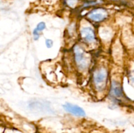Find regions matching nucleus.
Segmentation results:
<instances>
[{
	"label": "nucleus",
	"instance_id": "f257e3e1",
	"mask_svg": "<svg viewBox=\"0 0 134 133\" xmlns=\"http://www.w3.org/2000/svg\"><path fill=\"white\" fill-rule=\"evenodd\" d=\"M74 57L77 67L81 70H85L90 66V57L81 46L76 45L73 49Z\"/></svg>",
	"mask_w": 134,
	"mask_h": 133
},
{
	"label": "nucleus",
	"instance_id": "f03ea898",
	"mask_svg": "<svg viewBox=\"0 0 134 133\" xmlns=\"http://www.w3.org/2000/svg\"><path fill=\"white\" fill-rule=\"evenodd\" d=\"M93 80L96 88L99 91H103L107 86L108 72L104 67L99 68L94 72Z\"/></svg>",
	"mask_w": 134,
	"mask_h": 133
},
{
	"label": "nucleus",
	"instance_id": "7ed1b4c3",
	"mask_svg": "<svg viewBox=\"0 0 134 133\" xmlns=\"http://www.w3.org/2000/svg\"><path fill=\"white\" fill-rule=\"evenodd\" d=\"M108 16V13L103 8H96L88 14L87 18L95 23H99L104 21Z\"/></svg>",
	"mask_w": 134,
	"mask_h": 133
},
{
	"label": "nucleus",
	"instance_id": "20e7f679",
	"mask_svg": "<svg viewBox=\"0 0 134 133\" xmlns=\"http://www.w3.org/2000/svg\"><path fill=\"white\" fill-rule=\"evenodd\" d=\"M64 110L68 113L76 116V117H84L86 116V112L81 107L78 105L71 104V103H65L62 106Z\"/></svg>",
	"mask_w": 134,
	"mask_h": 133
},
{
	"label": "nucleus",
	"instance_id": "39448f33",
	"mask_svg": "<svg viewBox=\"0 0 134 133\" xmlns=\"http://www.w3.org/2000/svg\"><path fill=\"white\" fill-rule=\"evenodd\" d=\"M81 37L82 40L87 44L94 43L96 40L94 30L90 27H84L81 29Z\"/></svg>",
	"mask_w": 134,
	"mask_h": 133
},
{
	"label": "nucleus",
	"instance_id": "423d86ee",
	"mask_svg": "<svg viewBox=\"0 0 134 133\" xmlns=\"http://www.w3.org/2000/svg\"><path fill=\"white\" fill-rule=\"evenodd\" d=\"M111 93L113 97H116V99L122 98L124 96L122 89L120 86V83L116 82H113L111 85Z\"/></svg>",
	"mask_w": 134,
	"mask_h": 133
},
{
	"label": "nucleus",
	"instance_id": "0eeeda50",
	"mask_svg": "<svg viewBox=\"0 0 134 133\" xmlns=\"http://www.w3.org/2000/svg\"><path fill=\"white\" fill-rule=\"evenodd\" d=\"M45 28H46V23H44V22H39V23L37 25L36 27H35V29H36L39 33L43 31Z\"/></svg>",
	"mask_w": 134,
	"mask_h": 133
},
{
	"label": "nucleus",
	"instance_id": "6e6552de",
	"mask_svg": "<svg viewBox=\"0 0 134 133\" xmlns=\"http://www.w3.org/2000/svg\"><path fill=\"white\" fill-rule=\"evenodd\" d=\"M33 35H34V40H37L39 39V37H40V33L35 28L34 29V31H33Z\"/></svg>",
	"mask_w": 134,
	"mask_h": 133
},
{
	"label": "nucleus",
	"instance_id": "1a4fd4ad",
	"mask_svg": "<svg viewBox=\"0 0 134 133\" xmlns=\"http://www.w3.org/2000/svg\"><path fill=\"white\" fill-rule=\"evenodd\" d=\"M45 44L46 46L48 48H52V46H53V41H52L51 39H46L45 40Z\"/></svg>",
	"mask_w": 134,
	"mask_h": 133
},
{
	"label": "nucleus",
	"instance_id": "9d476101",
	"mask_svg": "<svg viewBox=\"0 0 134 133\" xmlns=\"http://www.w3.org/2000/svg\"><path fill=\"white\" fill-rule=\"evenodd\" d=\"M77 0H66V3L69 6L73 7L76 5L77 3Z\"/></svg>",
	"mask_w": 134,
	"mask_h": 133
}]
</instances>
